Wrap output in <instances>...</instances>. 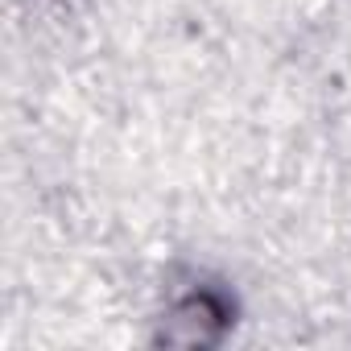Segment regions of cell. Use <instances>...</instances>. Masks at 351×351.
<instances>
[{"label": "cell", "mask_w": 351, "mask_h": 351, "mask_svg": "<svg viewBox=\"0 0 351 351\" xmlns=\"http://www.w3.org/2000/svg\"><path fill=\"white\" fill-rule=\"evenodd\" d=\"M228 318H232V306L215 289H199V293L182 298L169 310V322H165L161 339L173 343V347H207L223 335Z\"/></svg>", "instance_id": "cell-1"}]
</instances>
